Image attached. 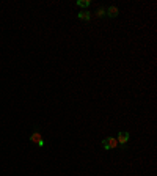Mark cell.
I'll list each match as a JSON object with an SVG mask.
<instances>
[{
	"instance_id": "cell-1",
	"label": "cell",
	"mask_w": 157,
	"mask_h": 176,
	"mask_svg": "<svg viewBox=\"0 0 157 176\" xmlns=\"http://www.w3.org/2000/svg\"><path fill=\"white\" fill-rule=\"evenodd\" d=\"M116 145H118V141H116V138H113V137H108V138H104V140H102V146H104L105 149H115Z\"/></svg>"
},
{
	"instance_id": "cell-2",
	"label": "cell",
	"mask_w": 157,
	"mask_h": 176,
	"mask_svg": "<svg viewBox=\"0 0 157 176\" xmlns=\"http://www.w3.org/2000/svg\"><path fill=\"white\" fill-rule=\"evenodd\" d=\"M116 141L118 143H121V145H126L127 141H129V132H118V138H116Z\"/></svg>"
},
{
	"instance_id": "cell-3",
	"label": "cell",
	"mask_w": 157,
	"mask_h": 176,
	"mask_svg": "<svg viewBox=\"0 0 157 176\" xmlns=\"http://www.w3.org/2000/svg\"><path fill=\"white\" fill-rule=\"evenodd\" d=\"M105 14H107L108 18H116V16L119 14V10H118L116 7H108V8L105 10Z\"/></svg>"
},
{
	"instance_id": "cell-4",
	"label": "cell",
	"mask_w": 157,
	"mask_h": 176,
	"mask_svg": "<svg viewBox=\"0 0 157 176\" xmlns=\"http://www.w3.org/2000/svg\"><path fill=\"white\" fill-rule=\"evenodd\" d=\"M90 18H91V14H90V11H86V10H83V11L79 13V19H80V21H90Z\"/></svg>"
},
{
	"instance_id": "cell-5",
	"label": "cell",
	"mask_w": 157,
	"mask_h": 176,
	"mask_svg": "<svg viewBox=\"0 0 157 176\" xmlns=\"http://www.w3.org/2000/svg\"><path fill=\"white\" fill-rule=\"evenodd\" d=\"M41 140V134L39 132H33L32 135H30V141H33V143H38Z\"/></svg>"
},
{
	"instance_id": "cell-6",
	"label": "cell",
	"mask_w": 157,
	"mask_h": 176,
	"mask_svg": "<svg viewBox=\"0 0 157 176\" xmlns=\"http://www.w3.org/2000/svg\"><path fill=\"white\" fill-rule=\"evenodd\" d=\"M77 5H79V7H82V8H86V7L90 5V0H79Z\"/></svg>"
},
{
	"instance_id": "cell-7",
	"label": "cell",
	"mask_w": 157,
	"mask_h": 176,
	"mask_svg": "<svg viewBox=\"0 0 157 176\" xmlns=\"http://www.w3.org/2000/svg\"><path fill=\"white\" fill-rule=\"evenodd\" d=\"M104 14H105V8H99V10L96 11V16H97V18H101V16H104Z\"/></svg>"
},
{
	"instance_id": "cell-8",
	"label": "cell",
	"mask_w": 157,
	"mask_h": 176,
	"mask_svg": "<svg viewBox=\"0 0 157 176\" xmlns=\"http://www.w3.org/2000/svg\"><path fill=\"white\" fill-rule=\"evenodd\" d=\"M38 146H44V140H43V138L38 141Z\"/></svg>"
}]
</instances>
